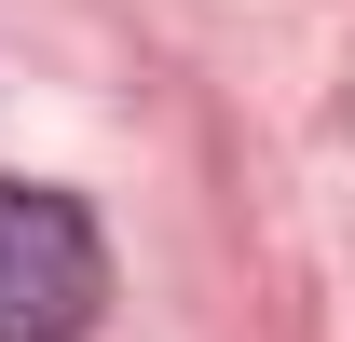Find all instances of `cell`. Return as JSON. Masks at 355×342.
Here are the masks:
<instances>
[{
	"label": "cell",
	"instance_id": "obj_1",
	"mask_svg": "<svg viewBox=\"0 0 355 342\" xmlns=\"http://www.w3.org/2000/svg\"><path fill=\"white\" fill-rule=\"evenodd\" d=\"M110 315V233L55 178H0V342H83Z\"/></svg>",
	"mask_w": 355,
	"mask_h": 342
}]
</instances>
